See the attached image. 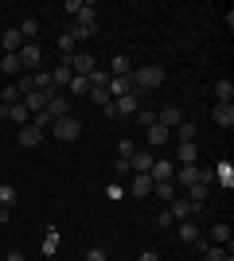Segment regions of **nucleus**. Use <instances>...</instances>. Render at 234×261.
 I'll return each instance as SVG.
<instances>
[{
    "instance_id": "aec40b11",
    "label": "nucleus",
    "mask_w": 234,
    "mask_h": 261,
    "mask_svg": "<svg viewBox=\"0 0 234 261\" xmlns=\"http://www.w3.org/2000/svg\"><path fill=\"white\" fill-rule=\"evenodd\" d=\"M0 74H23L20 55H4V59H0Z\"/></svg>"
},
{
    "instance_id": "7c9ffc66",
    "label": "nucleus",
    "mask_w": 234,
    "mask_h": 261,
    "mask_svg": "<svg viewBox=\"0 0 234 261\" xmlns=\"http://www.w3.org/2000/svg\"><path fill=\"white\" fill-rule=\"evenodd\" d=\"M137 125H141V129H152L156 125V109H137Z\"/></svg>"
},
{
    "instance_id": "a878e982",
    "label": "nucleus",
    "mask_w": 234,
    "mask_h": 261,
    "mask_svg": "<svg viewBox=\"0 0 234 261\" xmlns=\"http://www.w3.org/2000/svg\"><path fill=\"white\" fill-rule=\"evenodd\" d=\"M176 234H179V242H188V246H191L195 238H199V230H195V222H179V226H176Z\"/></svg>"
},
{
    "instance_id": "6ab92c4d",
    "label": "nucleus",
    "mask_w": 234,
    "mask_h": 261,
    "mask_svg": "<svg viewBox=\"0 0 234 261\" xmlns=\"http://www.w3.org/2000/svg\"><path fill=\"white\" fill-rule=\"evenodd\" d=\"M179 164H195V160H199V144H195V141H188V144H179Z\"/></svg>"
},
{
    "instance_id": "4c0bfd02",
    "label": "nucleus",
    "mask_w": 234,
    "mask_h": 261,
    "mask_svg": "<svg viewBox=\"0 0 234 261\" xmlns=\"http://www.w3.org/2000/svg\"><path fill=\"white\" fill-rule=\"evenodd\" d=\"M133 152H137L133 141H121V144H117V156H125V160H133Z\"/></svg>"
},
{
    "instance_id": "79ce46f5",
    "label": "nucleus",
    "mask_w": 234,
    "mask_h": 261,
    "mask_svg": "<svg viewBox=\"0 0 234 261\" xmlns=\"http://www.w3.org/2000/svg\"><path fill=\"white\" fill-rule=\"evenodd\" d=\"M141 261H160V257H156V250H145V253H141Z\"/></svg>"
},
{
    "instance_id": "e433bc0d",
    "label": "nucleus",
    "mask_w": 234,
    "mask_h": 261,
    "mask_svg": "<svg viewBox=\"0 0 234 261\" xmlns=\"http://www.w3.org/2000/svg\"><path fill=\"white\" fill-rule=\"evenodd\" d=\"M16 90H20V98H23V94H32V90H35V78H32V74H20Z\"/></svg>"
},
{
    "instance_id": "c03bdc74",
    "label": "nucleus",
    "mask_w": 234,
    "mask_h": 261,
    "mask_svg": "<svg viewBox=\"0 0 234 261\" xmlns=\"http://www.w3.org/2000/svg\"><path fill=\"white\" fill-rule=\"evenodd\" d=\"M8 261H23V253H8Z\"/></svg>"
},
{
    "instance_id": "f257e3e1",
    "label": "nucleus",
    "mask_w": 234,
    "mask_h": 261,
    "mask_svg": "<svg viewBox=\"0 0 234 261\" xmlns=\"http://www.w3.org/2000/svg\"><path fill=\"white\" fill-rule=\"evenodd\" d=\"M129 82H133V94H145V90H156V86H164V70L160 66H137L133 74H129Z\"/></svg>"
},
{
    "instance_id": "c9c22d12",
    "label": "nucleus",
    "mask_w": 234,
    "mask_h": 261,
    "mask_svg": "<svg viewBox=\"0 0 234 261\" xmlns=\"http://www.w3.org/2000/svg\"><path fill=\"white\" fill-rule=\"evenodd\" d=\"M152 195H160V199H172V195H176V184H172V179H168V184H156V187H152Z\"/></svg>"
},
{
    "instance_id": "7ed1b4c3",
    "label": "nucleus",
    "mask_w": 234,
    "mask_h": 261,
    "mask_svg": "<svg viewBox=\"0 0 234 261\" xmlns=\"http://www.w3.org/2000/svg\"><path fill=\"white\" fill-rule=\"evenodd\" d=\"M70 74H82V78H86L90 74V70H94V66H98V59H94V55H90V51H74V55H70Z\"/></svg>"
},
{
    "instance_id": "412c9836",
    "label": "nucleus",
    "mask_w": 234,
    "mask_h": 261,
    "mask_svg": "<svg viewBox=\"0 0 234 261\" xmlns=\"http://www.w3.org/2000/svg\"><path fill=\"white\" fill-rule=\"evenodd\" d=\"M70 39H74V43H82V39H94V35H98V28H82V23H70Z\"/></svg>"
},
{
    "instance_id": "c756f323",
    "label": "nucleus",
    "mask_w": 234,
    "mask_h": 261,
    "mask_svg": "<svg viewBox=\"0 0 234 261\" xmlns=\"http://www.w3.org/2000/svg\"><path fill=\"white\" fill-rule=\"evenodd\" d=\"M215 94H219V101H226V106H230V101H234V86H230V78H223V82L215 86Z\"/></svg>"
},
{
    "instance_id": "20e7f679",
    "label": "nucleus",
    "mask_w": 234,
    "mask_h": 261,
    "mask_svg": "<svg viewBox=\"0 0 234 261\" xmlns=\"http://www.w3.org/2000/svg\"><path fill=\"white\" fill-rule=\"evenodd\" d=\"M20 66H23V70H39V66H43V51H39V43H23L20 47Z\"/></svg>"
},
{
    "instance_id": "cd10ccee",
    "label": "nucleus",
    "mask_w": 234,
    "mask_h": 261,
    "mask_svg": "<svg viewBox=\"0 0 234 261\" xmlns=\"http://www.w3.org/2000/svg\"><path fill=\"white\" fill-rule=\"evenodd\" d=\"M215 179L230 187V184H234V168H230V164H215Z\"/></svg>"
},
{
    "instance_id": "b1692460",
    "label": "nucleus",
    "mask_w": 234,
    "mask_h": 261,
    "mask_svg": "<svg viewBox=\"0 0 234 261\" xmlns=\"http://www.w3.org/2000/svg\"><path fill=\"white\" fill-rule=\"evenodd\" d=\"M211 246H230V226H226V222H219V226L211 230Z\"/></svg>"
},
{
    "instance_id": "f8f14e48",
    "label": "nucleus",
    "mask_w": 234,
    "mask_h": 261,
    "mask_svg": "<svg viewBox=\"0 0 234 261\" xmlns=\"http://www.w3.org/2000/svg\"><path fill=\"white\" fill-rule=\"evenodd\" d=\"M137 109H141L137 94H125V98H113V113H125V117H133Z\"/></svg>"
},
{
    "instance_id": "4be33fe9",
    "label": "nucleus",
    "mask_w": 234,
    "mask_h": 261,
    "mask_svg": "<svg viewBox=\"0 0 234 261\" xmlns=\"http://www.w3.org/2000/svg\"><path fill=\"white\" fill-rule=\"evenodd\" d=\"M47 113H51V121L67 117V98H63V94H55V98H51V106H47Z\"/></svg>"
},
{
    "instance_id": "bb28decb",
    "label": "nucleus",
    "mask_w": 234,
    "mask_h": 261,
    "mask_svg": "<svg viewBox=\"0 0 234 261\" xmlns=\"http://www.w3.org/2000/svg\"><path fill=\"white\" fill-rule=\"evenodd\" d=\"M195 137H199V133H195V125H191V121H184V125H179V129H176V141H179V144L195 141Z\"/></svg>"
},
{
    "instance_id": "0eeeda50",
    "label": "nucleus",
    "mask_w": 234,
    "mask_h": 261,
    "mask_svg": "<svg viewBox=\"0 0 234 261\" xmlns=\"http://www.w3.org/2000/svg\"><path fill=\"white\" fill-rule=\"evenodd\" d=\"M90 101H94V106H101V113H106V117H113V98H110V90H106V86H90Z\"/></svg>"
},
{
    "instance_id": "9d476101",
    "label": "nucleus",
    "mask_w": 234,
    "mask_h": 261,
    "mask_svg": "<svg viewBox=\"0 0 234 261\" xmlns=\"http://www.w3.org/2000/svg\"><path fill=\"white\" fill-rule=\"evenodd\" d=\"M129 74H133V59H129V55H113L110 78H129Z\"/></svg>"
},
{
    "instance_id": "ea45409f",
    "label": "nucleus",
    "mask_w": 234,
    "mask_h": 261,
    "mask_svg": "<svg viewBox=\"0 0 234 261\" xmlns=\"http://www.w3.org/2000/svg\"><path fill=\"white\" fill-rule=\"evenodd\" d=\"M86 261H106V250H101V246H94V250L86 253Z\"/></svg>"
},
{
    "instance_id": "473e14b6",
    "label": "nucleus",
    "mask_w": 234,
    "mask_h": 261,
    "mask_svg": "<svg viewBox=\"0 0 234 261\" xmlns=\"http://www.w3.org/2000/svg\"><path fill=\"white\" fill-rule=\"evenodd\" d=\"M86 82L90 86H106V82H110V70H98V66H94V70L86 74Z\"/></svg>"
},
{
    "instance_id": "9b49d317",
    "label": "nucleus",
    "mask_w": 234,
    "mask_h": 261,
    "mask_svg": "<svg viewBox=\"0 0 234 261\" xmlns=\"http://www.w3.org/2000/svg\"><path fill=\"white\" fill-rule=\"evenodd\" d=\"M152 160H156L152 152H141V148H137V152H133V160H129V168H133V175H148V168H152Z\"/></svg>"
},
{
    "instance_id": "393cba45",
    "label": "nucleus",
    "mask_w": 234,
    "mask_h": 261,
    "mask_svg": "<svg viewBox=\"0 0 234 261\" xmlns=\"http://www.w3.org/2000/svg\"><path fill=\"white\" fill-rule=\"evenodd\" d=\"M0 207H4V211L16 207V187H12V184H0Z\"/></svg>"
},
{
    "instance_id": "37998d69",
    "label": "nucleus",
    "mask_w": 234,
    "mask_h": 261,
    "mask_svg": "<svg viewBox=\"0 0 234 261\" xmlns=\"http://www.w3.org/2000/svg\"><path fill=\"white\" fill-rule=\"evenodd\" d=\"M8 109H12V106H4V101H0V121H8Z\"/></svg>"
},
{
    "instance_id": "423d86ee",
    "label": "nucleus",
    "mask_w": 234,
    "mask_h": 261,
    "mask_svg": "<svg viewBox=\"0 0 234 261\" xmlns=\"http://www.w3.org/2000/svg\"><path fill=\"white\" fill-rule=\"evenodd\" d=\"M172 175H176V164L172 160H152V168H148V179H152V184H168Z\"/></svg>"
},
{
    "instance_id": "4468645a",
    "label": "nucleus",
    "mask_w": 234,
    "mask_h": 261,
    "mask_svg": "<svg viewBox=\"0 0 234 261\" xmlns=\"http://www.w3.org/2000/svg\"><path fill=\"white\" fill-rule=\"evenodd\" d=\"M215 125H223V129H234V106L219 101V106H215Z\"/></svg>"
},
{
    "instance_id": "dca6fc26",
    "label": "nucleus",
    "mask_w": 234,
    "mask_h": 261,
    "mask_svg": "<svg viewBox=\"0 0 234 261\" xmlns=\"http://www.w3.org/2000/svg\"><path fill=\"white\" fill-rule=\"evenodd\" d=\"M168 215L176 218V222H188V218H191V203H188V199H172V207H168Z\"/></svg>"
},
{
    "instance_id": "ddd939ff",
    "label": "nucleus",
    "mask_w": 234,
    "mask_h": 261,
    "mask_svg": "<svg viewBox=\"0 0 234 261\" xmlns=\"http://www.w3.org/2000/svg\"><path fill=\"white\" fill-rule=\"evenodd\" d=\"M20 47H23L20 28H8V32H4V55H20Z\"/></svg>"
},
{
    "instance_id": "f3484780",
    "label": "nucleus",
    "mask_w": 234,
    "mask_h": 261,
    "mask_svg": "<svg viewBox=\"0 0 234 261\" xmlns=\"http://www.w3.org/2000/svg\"><path fill=\"white\" fill-rule=\"evenodd\" d=\"M152 179H148V175H133V195L137 199H148V195H152Z\"/></svg>"
},
{
    "instance_id": "6e6552de",
    "label": "nucleus",
    "mask_w": 234,
    "mask_h": 261,
    "mask_svg": "<svg viewBox=\"0 0 234 261\" xmlns=\"http://www.w3.org/2000/svg\"><path fill=\"white\" fill-rule=\"evenodd\" d=\"M43 137H47V133L39 129V125H32V121H28V125L20 129V148H35V144L43 141Z\"/></svg>"
},
{
    "instance_id": "58836bf2",
    "label": "nucleus",
    "mask_w": 234,
    "mask_h": 261,
    "mask_svg": "<svg viewBox=\"0 0 234 261\" xmlns=\"http://www.w3.org/2000/svg\"><path fill=\"white\" fill-rule=\"evenodd\" d=\"M55 250H59V234L51 230V234H47V242H43V253H55Z\"/></svg>"
},
{
    "instance_id": "f03ea898",
    "label": "nucleus",
    "mask_w": 234,
    "mask_h": 261,
    "mask_svg": "<svg viewBox=\"0 0 234 261\" xmlns=\"http://www.w3.org/2000/svg\"><path fill=\"white\" fill-rule=\"evenodd\" d=\"M47 133H51V137H59V141H78V133H82V121L67 113V117H59Z\"/></svg>"
},
{
    "instance_id": "72a5a7b5",
    "label": "nucleus",
    "mask_w": 234,
    "mask_h": 261,
    "mask_svg": "<svg viewBox=\"0 0 234 261\" xmlns=\"http://www.w3.org/2000/svg\"><path fill=\"white\" fill-rule=\"evenodd\" d=\"M203 253H207V261H226V257H230V253H226V246H207Z\"/></svg>"
},
{
    "instance_id": "5701e85b",
    "label": "nucleus",
    "mask_w": 234,
    "mask_h": 261,
    "mask_svg": "<svg viewBox=\"0 0 234 261\" xmlns=\"http://www.w3.org/2000/svg\"><path fill=\"white\" fill-rule=\"evenodd\" d=\"M8 117H12V121H16V125H20V129H23V125L32 121V113H28V106H23V101H16V106L8 109Z\"/></svg>"
},
{
    "instance_id": "a19ab883",
    "label": "nucleus",
    "mask_w": 234,
    "mask_h": 261,
    "mask_svg": "<svg viewBox=\"0 0 234 261\" xmlns=\"http://www.w3.org/2000/svg\"><path fill=\"white\" fill-rule=\"evenodd\" d=\"M82 4H86V0H67V12H70V16H78V12H82Z\"/></svg>"
},
{
    "instance_id": "2eb2a0df",
    "label": "nucleus",
    "mask_w": 234,
    "mask_h": 261,
    "mask_svg": "<svg viewBox=\"0 0 234 261\" xmlns=\"http://www.w3.org/2000/svg\"><path fill=\"white\" fill-rule=\"evenodd\" d=\"M106 90H110V98H125V94H133V82L129 78H110Z\"/></svg>"
},
{
    "instance_id": "1a4fd4ad",
    "label": "nucleus",
    "mask_w": 234,
    "mask_h": 261,
    "mask_svg": "<svg viewBox=\"0 0 234 261\" xmlns=\"http://www.w3.org/2000/svg\"><path fill=\"white\" fill-rule=\"evenodd\" d=\"M145 141H148V148H160V144H168V141H172V129H164V125L156 121L152 129H145Z\"/></svg>"
},
{
    "instance_id": "39448f33",
    "label": "nucleus",
    "mask_w": 234,
    "mask_h": 261,
    "mask_svg": "<svg viewBox=\"0 0 234 261\" xmlns=\"http://www.w3.org/2000/svg\"><path fill=\"white\" fill-rule=\"evenodd\" d=\"M156 121H160L164 129H179L188 117H184V109H179V106H164V109H156Z\"/></svg>"
},
{
    "instance_id": "c85d7f7f",
    "label": "nucleus",
    "mask_w": 234,
    "mask_h": 261,
    "mask_svg": "<svg viewBox=\"0 0 234 261\" xmlns=\"http://www.w3.org/2000/svg\"><path fill=\"white\" fill-rule=\"evenodd\" d=\"M70 94H78V98H90V82L82 74H74L70 78Z\"/></svg>"
},
{
    "instance_id": "a211bd4d",
    "label": "nucleus",
    "mask_w": 234,
    "mask_h": 261,
    "mask_svg": "<svg viewBox=\"0 0 234 261\" xmlns=\"http://www.w3.org/2000/svg\"><path fill=\"white\" fill-rule=\"evenodd\" d=\"M70 78H74V74H70V66H67V63H59L55 70H51V82H55V90L70 86Z\"/></svg>"
},
{
    "instance_id": "f704fd0d",
    "label": "nucleus",
    "mask_w": 234,
    "mask_h": 261,
    "mask_svg": "<svg viewBox=\"0 0 234 261\" xmlns=\"http://www.w3.org/2000/svg\"><path fill=\"white\" fill-rule=\"evenodd\" d=\"M129 172H133V168H129V160H125V156H117V160H113V175H117V179H125Z\"/></svg>"
},
{
    "instance_id": "2f4dec72",
    "label": "nucleus",
    "mask_w": 234,
    "mask_h": 261,
    "mask_svg": "<svg viewBox=\"0 0 234 261\" xmlns=\"http://www.w3.org/2000/svg\"><path fill=\"white\" fill-rule=\"evenodd\" d=\"M20 35H23V43H28V39H35V35H39V20H23V23H20Z\"/></svg>"
}]
</instances>
